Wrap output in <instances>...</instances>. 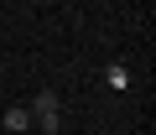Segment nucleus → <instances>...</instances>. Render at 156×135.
Instances as JSON below:
<instances>
[{
    "instance_id": "1",
    "label": "nucleus",
    "mask_w": 156,
    "mask_h": 135,
    "mask_svg": "<svg viewBox=\"0 0 156 135\" xmlns=\"http://www.w3.org/2000/svg\"><path fill=\"white\" fill-rule=\"evenodd\" d=\"M42 114H57V94H52V88H42L37 104H31V119H42Z\"/></svg>"
},
{
    "instance_id": "2",
    "label": "nucleus",
    "mask_w": 156,
    "mask_h": 135,
    "mask_svg": "<svg viewBox=\"0 0 156 135\" xmlns=\"http://www.w3.org/2000/svg\"><path fill=\"white\" fill-rule=\"evenodd\" d=\"M31 125H37V119H31V109H5V130H16V135H21V130H31Z\"/></svg>"
}]
</instances>
